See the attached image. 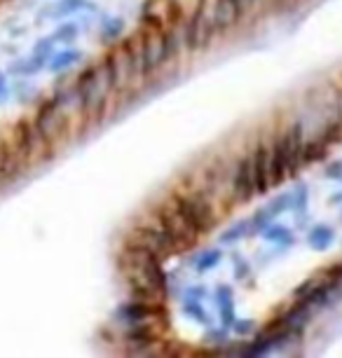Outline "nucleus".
<instances>
[{"mask_svg": "<svg viewBox=\"0 0 342 358\" xmlns=\"http://www.w3.org/2000/svg\"><path fill=\"white\" fill-rule=\"evenodd\" d=\"M328 236H331V229H326L324 225L314 227L310 232V246L314 251H321V248H326V244H328Z\"/></svg>", "mask_w": 342, "mask_h": 358, "instance_id": "f257e3e1", "label": "nucleus"}]
</instances>
